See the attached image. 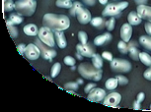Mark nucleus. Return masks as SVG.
Here are the masks:
<instances>
[{
	"label": "nucleus",
	"instance_id": "obj_1",
	"mask_svg": "<svg viewBox=\"0 0 151 112\" xmlns=\"http://www.w3.org/2000/svg\"><path fill=\"white\" fill-rule=\"evenodd\" d=\"M42 24L45 27H47L55 31H63L67 30L70 26V20L65 15L47 13L42 18Z\"/></svg>",
	"mask_w": 151,
	"mask_h": 112
},
{
	"label": "nucleus",
	"instance_id": "obj_2",
	"mask_svg": "<svg viewBox=\"0 0 151 112\" xmlns=\"http://www.w3.org/2000/svg\"><path fill=\"white\" fill-rule=\"evenodd\" d=\"M77 69H78L79 74H80L84 79L91 80V81L99 82L100 80L102 79V76H103V71H102V69L96 68L93 64L88 63V62L80 63V65L78 66Z\"/></svg>",
	"mask_w": 151,
	"mask_h": 112
},
{
	"label": "nucleus",
	"instance_id": "obj_3",
	"mask_svg": "<svg viewBox=\"0 0 151 112\" xmlns=\"http://www.w3.org/2000/svg\"><path fill=\"white\" fill-rule=\"evenodd\" d=\"M37 9L36 0H17L15 2V10L17 13L25 17L33 16Z\"/></svg>",
	"mask_w": 151,
	"mask_h": 112
},
{
	"label": "nucleus",
	"instance_id": "obj_4",
	"mask_svg": "<svg viewBox=\"0 0 151 112\" xmlns=\"http://www.w3.org/2000/svg\"><path fill=\"white\" fill-rule=\"evenodd\" d=\"M35 44L40 48V51H41V57L45 60H52V58L58 55V52L53 47H50L44 44L39 37H37L35 39Z\"/></svg>",
	"mask_w": 151,
	"mask_h": 112
},
{
	"label": "nucleus",
	"instance_id": "obj_5",
	"mask_svg": "<svg viewBox=\"0 0 151 112\" xmlns=\"http://www.w3.org/2000/svg\"><path fill=\"white\" fill-rule=\"evenodd\" d=\"M38 37L41 41L50 47L55 46V33L47 27H42L39 30Z\"/></svg>",
	"mask_w": 151,
	"mask_h": 112
},
{
	"label": "nucleus",
	"instance_id": "obj_6",
	"mask_svg": "<svg viewBox=\"0 0 151 112\" xmlns=\"http://www.w3.org/2000/svg\"><path fill=\"white\" fill-rule=\"evenodd\" d=\"M111 69L116 73H129L132 70V64L125 59L114 58L111 61Z\"/></svg>",
	"mask_w": 151,
	"mask_h": 112
},
{
	"label": "nucleus",
	"instance_id": "obj_7",
	"mask_svg": "<svg viewBox=\"0 0 151 112\" xmlns=\"http://www.w3.org/2000/svg\"><path fill=\"white\" fill-rule=\"evenodd\" d=\"M76 50L78 53H80L83 57H88V58H92V57L97 53L96 52V45L91 42H87L86 44H78L76 45Z\"/></svg>",
	"mask_w": 151,
	"mask_h": 112
},
{
	"label": "nucleus",
	"instance_id": "obj_8",
	"mask_svg": "<svg viewBox=\"0 0 151 112\" xmlns=\"http://www.w3.org/2000/svg\"><path fill=\"white\" fill-rule=\"evenodd\" d=\"M102 16L104 17H114V18H119L122 16V11L119 8L116 3L107 4L106 8L102 12Z\"/></svg>",
	"mask_w": 151,
	"mask_h": 112
},
{
	"label": "nucleus",
	"instance_id": "obj_9",
	"mask_svg": "<svg viewBox=\"0 0 151 112\" xmlns=\"http://www.w3.org/2000/svg\"><path fill=\"white\" fill-rule=\"evenodd\" d=\"M122 100V96L119 93H111L106 96L103 100V104L110 107H118Z\"/></svg>",
	"mask_w": 151,
	"mask_h": 112
},
{
	"label": "nucleus",
	"instance_id": "obj_10",
	"mask_svg": "<svg viewBox=\"0 0 151 112\" xmlns=\"http://www.w3.org/2000/svg\"><path fill=\"white\" fill-rule=\"evenodd\" d=\"M106 96H107L106 91L104 90L99 88H95L94 90H92L88 93L87 99L92 102H100V101H103Z\"/></svg>",
	"mask_w": 151,
	"mask_h": 112
},
{
	"label": "nucleus",
	"instance_id": "obj_11",
	"mask_svg": "<svg viewBox=\"0 0 151 112\" xmlns=\"http://www.w3.org/2000/svg\"><path fill=\"white\" fill-rule=\"evenodd\" d=\"M76 18H77L78 22L82 25H86L88 23L91 22L92 20V16H91L90 11L83 6H81L76 12Z\"/></svg>",
	"mask_w": 151,
	"mask_h": 112
},
{
	"label": "nucleus",
	"instance_id": "obj_12",
	"mask_svg": "<svg viewBox=\"0 0 151 112\" xmlns=\"http://www.w3.org/2000/svg\"><path fill=\"white\" fill-rule=\"evenodd\" d=\"M25 56L30 60H37L41 56L40 48L34 44H28L26 47V51H25Z\"/></svg>",
	"mask_w": 151,
	"mask_h": 112
},
{
	"label": "nucleus",
	"instance_id": "obj_13",
	"mask_svg": "<svg viewBox=\"0 0 151 112\" xmlns=\"http://www.w3.org/2000/svg\"><path fill=\"white\" fill-rule=\"evenodd\" d=\"M132 25L127 24L125 23L122 26L121 28V37H122V41H124L125 42H129L130 39H132Z\"/></svg>",
	"mask_w": 151,
	"mask_h": 112
},
{
	"label": "nucleus",
	"instance_id": "obj_14",
	"mask_svg": "<svg viewBox=\"0 0 151 112\" xmlns=\"http://www.w3.org/2000/svg\"><path fill=\"white\" fill-rule=\"evenodd\" d=\"M136 12L142 20L151 21V7L147 5H138L136 8Z\"/></svg>",
	"mask_w": 151,
	"mask_h": 112
},
{
	"label": "nucleus",
	"instance_id": "obj_15",
	"mask_svg": "<svg viewBox=\"0 0 151 112\" xmlns=\"http://www.w3.org/2000/svg\"><path fill=\"white\" fill-rule=\"evenodd\" d=\"M112 39H113L112 34H111L110 31H107V33H105L104 34L96 36L95 39H94V44H95L96 46H101V45H104L108 44V42H110Z\"/></svg>",
	"mask_w": 151,
	"mask_h": 112
},
{
	"label": "nucleus",
	"instance_id": "obj_16",
	"mask_svg": "<svg viewBox=\"0 0 151 112\" xmlns=\"http://www.w3.org/2000/svg\"><path fill=\"white\" fill-rule=\"evenodd\" d=\"M55 39L56 44L58 45L59 48L63 49L67 46V41H66V36L63 31H55Z\"/></svg>",
	"mask_w": 151,
	"mask_h": 112
},
{
	"label": "nucleus",
	"instance_id": "obj_17",
	"mask_svg": "<svg viewBox=\"0 0 151 112\" xmlns=\"http://www.w3.org/2000/svg\"><path fill=\"white\" fill-rule=\"evenodd\" d=\"M23 31L24 33L27 34V36H36L39 34V29L36 25L34 24H28L23 28Z\"/></svg>",
	"mask_w": 151,
	"mask_h": 112
},
{
	"label": "nucleus",
	"instance_id": "obj_18",
	"mask_svg": "<svg viewBox=\"0 0 151 112\" xmlns=\"http://www.w3.org/2000/svg\"><path fill=\"white\" fill-rule=\"evenodd\" d=\"M127 21L132 26H137L139 24H141L142 19L138 16V14L136 11H132L129 14V17H127Z\"/></svg>",
	"mask_w": 151,
	"mask_h": 112
},
{
	"label": "nucleus",
	"instance_id": "obj_19",
	"mask_svg": "<svg viewBox=\"0 0 151 112\" xmlns=\"http://www.w3.org/2000/svg\"><path fill=\"white\" fill-rule=\"evenodd\" d=\"M90 23L93 27H95L96 29H99V30L106 27V21L104 20L103 17H96V18H93L91 20Z\"/></svg>",
	"mask_w": 151,
	"mask_h": 112
},
{
	"label": "nucleus",
	"instance_id": "obj_20",
	"mask_svg": "<svg viewBox=\"0 0 151 112\" xmlns=\"http://www.w3.org/2000/svg\"><path fill=\"white\" fill-rule=\"evenodd\" d=\"M139 44L146 49L151 51V36H141L139 37Z\"/></svg>",
	"mask_w": 151,
	"mask_h": 112
},
{
	"label": "nucleus",
	"instance_id": "obj_21",
	"mask_svg": "<svg viewBox=\"0 0 151 112\" xmlns=\"http://www.w3.org/2000/svg\"><path fill=\"white\" fill-rule=\"evenodd\" d=\"M92 64L95 66L96 68L102 69V67H103V57H102V55L96 53L95 55L92 57Z\"/></svg>",
	"mask_w": 151,
	"mask_h": 112
},
{
	"label": "nucleus",
	"instance_id": "obj_22",
	"mask_svg": "<svg viewBox=\"0 0 151 112\" xmlns=\"http://www.w3.org/2000/svg\"><path fill=\"white\" fill-rule=\"evenodd\" d=\"M139 60L143 63L144 65L151 67V56L146 52H140L139 53Z\"/></svg>",
	"mask_w": 151,
	"mask_h": 112
},
{
	"label": "nucleus",
	"instance_id": "obj_23",
	"mask_svg": "<svg viewBox=\"0 0 151 112\" xmlns=\"http://www.w3.org/2000/svg\"><path fill=\"white\" fill-rule=\"evenodd\" d=\"M118 85H119V83L116 78H110L109 80H107L106 84H105L107 90H110V91L115 90V88L118 87Z\"/></svg>",
	"mask_w": 151,
	"mask_h": 112
},
{
	"label": "nucleus",
	"instance_id": "obj_24",
	"mask_svg": "<svg viewBox=\"0 0 151 112\" xmlns=\"http://www.w3.org/2000/svg\"><path fill=\"white\" fill-rule=\"evenodd\" d=\"M55 4L58 7L66 8V9H70L71 6L73 5L72 0H56Z\"/></svg>",
	"mask_w": 151,
	"mask_h": 112
},
{
	"label": "nucleus",
	"instance_id": "obj_25",
	"mask_svg": "<svg viewBox=\"0 0 151 112\" xmlns=\"http://www.w3.org/2000/svg\"><path fill=\"white\" fill-rule=\"evenodd\" d=\"M61 71V64L58 62L55 63L52 67V71H50V75H52V78H56L58 76L59 73Z\"/></svg>",
	"mask_w": 151,
	"mask_h": 112
},
{
	"label": "nucleus",
	"instance_id": "obj_26",
	"mask_svg": "<svg viewBox=\"0 0 151 112\" xmlns=\"http://www.w3.org/2000/svg\"><path fill=\"white\" fill-rule=\"evenodd\" d=\"M3 8L4 12H11L15 9V3L13 0H3Z\"/></svg>",
	"mask_w": 151,
	"mask_h": 112
},
{
	"label": "nucleus",
	"instance_id": "obj_27",
	"mask_svg": "<svg viewBox=\"0 0 151 112\" xmlns=\"http://www.w3.org/2000/svg\"><path fill=\"white\" fill-rule=\"evenodd\" d=\"M79 88V84L77 82H68L64 85L65 91H77Z\"/></svg>",
	"mask_w": 151,
	"mask_h": 112
},
{
	"label": "nucleus",
	"instance_id": "obj_28",
	"mask_svg": "<svg viewBox=\"0 0 151 112\" xmlns=\"http://www.w3.org/2000/svg\"><path fill=\"white\" fill-rule=\"evenodd\" d=\"M118 48L119 50V52L124 53V54H127L129 52V46H127V42H125L124 41H119L118 44Z\"/></svg>",
	"mask_w": 151,
	"mask_h": 112
},
{
	"label": "nucleus",
	"instance_id": "obj_29",
	"mask_svg": "<svg viewBox=\"0 0 151 112\" xmlns=\"http://www.w3.org/2000/svg\"><path fill=\"white\" fill-rule=\"evenodd\" d=\"M10 20L14 23V25H19L23 23L24 21V19H23L22 15H20V14H11L10 15Z\"/></svg>",
	"mask_w": 151,
	"mask_h": 112
},
{
	"label": "nucleus",
	"instance_id": "obj_30",
	"mask_svg": "<svg viewBox=\"0 0 151 112\" xmlns=\"http://www.w3.org/2000/svg\"><path fill=\"white\" fill-rule=\"evenodd\" d=\"M81 6H83L80 2H78V1H75V2H73V5L71 6V8L69 9V14L71 16H75L76 17V12H77V10L80 8Z\"/></svg>",
	"mask_w": 151,
	"mask_h": 112
},
{
	"label": "nucleus",
	"instance_id": "obj_31",
	"mask_svg": "<svg viewBox=\"0 0 151 112\" xmlns=\"http://www.w3.org/2000/svg\"><path fill=\"white\" fill-rule=\"evenodd\" d=\"M129 56L130 58L135 60V61H137V60H139V53H140V51L138 50L137 47H132V49L129 50Z\"/></svg>",
	"mask_w": 151,
	"mask_h": 112
},
{
	"label": "nucleus",
	"instance_id": "obj_32",
	"mask_svg": "<svg viewBox=\"0 0 151 112\" xmlns=\"http://www.w3.org/2000/svg\"><path fill=\"white\" fill-rule=\"evenodd\" d=\"M78 39L80 41L81 44H86L88 42V36L87 34L83 31H78Z\"/></svg>",
	"mask_w": 151,
	"mask_h": 112
},
{
	"label": "nucleus",
	"instance_id": "obj_33",
	"mask_svg": "<svg viewBox=\"0 0 151 112\" xmlns=\"http://www.w3.org/2000/svg\"><path fill=\"white\" fill-rule=\"evenodd\" d=\"M7 29H8V31H9V34L12 39H16V37L18 36V29L16 28L15 25L7 26Z\"/></svg>",
	"mask_w": 151,
	"mask_h": 112
},
{
	"label": "nucleus",
	"instance_id": "obj_34",
	"mask_svg": "<svg viewBox=\"0 0 151 112\" xmlns=\"http://www.w3.org/2000/svg\"><path fill=\"white\" fill-rule=\"evenodd\" d=\"M115 26H116V18H114V17H112L110 20H108V21L106 22V28L109 31H114Z\"/></svg>",
	"mask_w": 151,
	"mask_h": 112
},
{
	"label": "nucleus",
	"instance_id": "obj_35",
	"mask_svg": "<svg viewBox=\"0 0 151 112\" xmlns=\"http://www.w3.org/2000/svg\"><path fill=\"white\" fill-rule=\"evenodd\" d=\"M116 78L118 79V83L119 86H125L129 84V79H127V77L122 76V75H118Z\"/></svg>",
	"mask_w": 151,
	"mask_h": 112
},
{
	"label": "nucleus",
	"instance_id": "obj_36",
	"mask_svg": "<svg viewBox=\"0 0 151 112\" xmlns=\"http://www.w3.org/2000/svg\"><path fill=\"white\" fill-rule=\"evenodd\" d=\"M63 61L64 63L66 65L68 66H73V65H75V59L73 58L72 56H66V57H64V59H63Z\"/></svg>",
	"mask_w": 151,
	"mask_h": 112
},
{
	"label": "nucleus",
	"instance_id": "obj_37",
	"mask_svg": "<svg viewBox=\"0 0 151 112\" xmlns=\"http://www.w3.org/2000/svg\"><path fill=\"white\" fill-rule=\"evenodd\" d=\"M102 57H103L104 59L108 60V61H110V62L114 59L113 58V54L111 52H109V51H104V52L102 53Z\"/></svg>",
	"mask_w": 151,
	"mask_h": 112
},
{
	"label": "nucleus",
	"instance_id": "obj_38",
	"mask_svg": "<svg viewBox=\"0 0 151 112\" xmlns=\"http://www.w3.org/2000/svg\"><path fill=\"white\" fill-rule=\"evenodd\" d=\"M96 87H97V86H96L95 83H90V84H88V85L86 86V87H85L84 91H85L86 93H89L90 91H92V90H94V88H95Z\"/></svg>",
	"mask_w": 151,
	"mask_h": 112
},
{
	"label": "nucleus",
	"instance_id": "obj_39",
	"mask_svg": "<svg viewBox=\"0 0 151 112\" xmlns=\"http://www.w3.org/2000/svg\"><path fill=\"white\" fill-rule=\"evenodd\" d=\"M26 47H27V45H25L24 44H21L17 45V50H18V52L21 54V55H23V54H25Z\"/></svg>",
	"mask_w": 151,
	"mask_h": 112
},
{
	"label": "nucleus",
	"instance_id": "obj_40",
	"mask_svg": "<svg viewBox=\"0 0 151 112\" xmlns=\"http://www.w3.org/2000/svg\"><path fill=\"white\" fill-rule=\"evenodd\" d=\"M116 4H118V6L119 9H121V11L124 10L125 8H127V6H129V2H127V1H121V2H118Z\"/></svg>",
	"mask_w": 151,
	"mask_h": 112
},
{
	"label": "nucleus",
	"instance_id": "obj_41",
	"mask_svg": "<svg viewBox=\"0 0 151 112\" xmlns=\"http://www.w3.org/2000/svg\"><path fill=\"white\" fill-rule=\"evenodd\" d=\"M143 76H144L145 79L148 80V81H151V67H149L146 71L144 72Z\"/></svg>",
	"mask_w": 151,
	"mask_h": 112
},
{
	"label": "nucleus",
	"instance_id": "obj_42",
	"mask_svg": "<svg viewBox=\"0 0 151 112\" xmlns=\"http://www.w3.org/2000/svg\"><path fill=\"white\" fill-rule=\"evenodd\" d=\"M145 31H146L148 36H151V21L147 22L146 24H145Z\"/></svg>",
	"mask_w": 151,
	"mask_h": 112
},
{
	"label": "nucleus",
	"instance_id": "obj_43",
	"mask_svg": "<svg viewBox=\"0 0 151 112\" xmlns=\"http://www.w3.org/2000/svg\"><path fill=\"white\" fill-rule=\"evenodd\" d=\"M144 98H145V93H139L137 94V97H136V100L141 103L144 100Z\"/></svg>",
	"mask_w": 151,
	"mask_h": 112
},
{
	"label": "nucleus",
	"instance_id": "obj_44",
	"mask_svg": "<svg viewBox=\"0 0 151 112\" xmlns=\"http://www.w3.org/2000/svg\"><path fill=\"white\" fill-rule=\"evenodd\" d=\"M82 1H83V3L88 5V6H93L96 3V0H82Z\"/></svg>",
	"mask_w": 151,
	"mask_h": 112
},
{
	"label": "nucleus",
	"instance_id": "obj_45",
	"mask_svg": "<svg viewBox=\"0 0 151 112\" xmlns=\"http://www.w3.org/2000/svg\"><path fill=\"white\" fill-rule=\"evenodd\" d=\"M132 107H133L134 110H139V109H140V102L136 100V101L133 102V106H132Z\"/></svg>",
	"mask_w": 151,
	"mask_h": 112
},
{
	"label": "nucleus",
	"instance_id": "obj_46",
	"mask_svg": "<svg viewBox=\"0 0 151 112\" xmlns=\"http://www.w3.org/2000/svg\"><path fill=\"white\" fill-rule=\"evenodd\" d=\"M127 46H129V49L130 50L132 47H137V42H135V41H132V42H127Z\"/></svg>",
	"mask_w": 151,
	"mask_h": 112
},
{
	"label": "nucleus",
	"instance_id": "obj_47",
	"mask_svg": "<svg viewBox=\"0 0 151 112\" xmlns=\"http://www.w3.org/2000/svg\"><path fill=\"white\" fill-rule=\"evenodd\" d=\"M135 3L138 4V5H146L148 0H134Z\"/></svg>",
	"mask_w": 151,
	"mask_h": 112
},
{
	"label": "nucleus",
	"instance_id": "obj_48",
	"mask_svg": "<svg viewBox=\"0 0 151 112\" xmlns=\"http://www.w3.org/2000/svg\"><path fill=\"white\" fill-rule=\"evenodd\" d=\"M75 55H76V58H77V59H79V60H82V59H83V56H82L80 53L76 52V54H75Z\"/></svg>",
	"mask_w": 151,
	"mask_h": 112
},
{
	"label": "nucleus",
	"instance_id": "obj_49",
	"mask_svg": "<svg viewBox=\"0 0 151 112\" xmlns=\"http://www.w3.org/2000/svg\"><path fill=\"white\" fill-rule=\"evenodd\" d=\"M108 1L109 0H99V2L101 4H103V5H106V4H108Z\"/></svg>",
	"mask_w": 151,
	"mask_h": 112
},
{
	"label": "nucleus",
	"instance_id": "obj_50",
	"mask_svg": "<svg viewBox=\"0 0 151 112\" xmlns=\"http://www.w3.org/2000/svg\"><path fill=\"white\" fill-rule=\"evenodd\" d=\"M6 25H7V26H13V25H14V23L9 19V20H7V21H6Z\"/></svg>",
	"mask_w": 151,
	"mask_h": 112
},
{
	"label": "nucleus",
	"instance_id": "obj_51",
	"mask_svg": "<svg viewBox=\"0 0 151 112\" xmlns=\"http://www.w3.org/2000/svg\"><path fill=\"white\" fill-rule=\"evenodd\" d=\"M76 82H77L79 85H82V84H83V80H82V79H77V81H76Z\"/></svg>",
	"mask_w": 151,
	"mask_h": 112
},
{
	"label": "nucleus",
	"instance_id": "obj_52",
	"mask_svg": "<svg viewBox=\"0 0 151 112\" xmlns=\"http://www.w3.org/2000/svg\"><path fill=\"white\" fill-rule=\"evenodd\" d=\"M76 69V67H75V65H73V66H71V71H74Z\"/></svg>",
	"mask_w": 151,
	"mask_h": 112
},
{
	"label": "nucleus",
	"instance_id": "obj_53",
	"mask_svg": "<svg viewBox=\"0 0 151 112\" xmlns=\"http://www.w3.org/2000/svg\"><path fill=\"white\" fill-rule=\"evenodd\" d=\"M150 109H151V105H150Z\"/></svg>",
	"mask_w": 151,
	"mask_h": 112
}]
</instances>
